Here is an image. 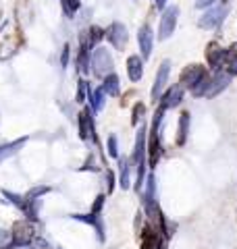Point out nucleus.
<instances>
[{"label":"nucleus","mask_w":237,"mask_h":249,"mask_svg":"<svg viewBox=\"0 0 237 249\" xmlns=\"http://www.w3.org/2000/svg\"><path fill=\"white\" fill-rule=\"evenodd\" d=\"M129 160L127 158H121V187L123 189H129Z\"/></svg>","instance_id":"obj_22"},{"label":"nucleus","mask_w":237,"mask_h":249,"mask_svg":"<svg viewBox=\"0 0 237 249\" xmlns=\"http://www.w3.org/2000/svg\"><path fill=\"white\" fill-rule=\"evenodd\" d=\"M141 249H162V239L160 231H156L154 227H148L141 235Z\"/></svg>","instance_id":"obj_14"},{"label":"nucleus","mask_w":237,"mask_h":249,"mask_svg":"<svg viewBox=\"0 0 237 249\" xmlns=\"http://www.w3.org/2000/svg\"><path fill=\"white\" fill-rule=\"evenodd\" d=\"M227 13H229L227 4H217V6H212V9H208L206 13L202 15L200 21H198V25H200L202 29H215L225 21Z\"/></svg>","instance_id":"obj_5"},{"label":"nucleus","mask_w":237,"mask_h":249,"mask_svg":"<svg viewBox=\"0 0 237 249\" xmlns=\"http://www.w3.org/2000/svg\"><path fill=\"white\" fill-rule=\"evenodd\" d=\"M227 56H229V50L220 48L218 44H210L206 48V60H208V65L215 69V71H218V69L225 67Z\"/></svg>","instance_id":"obj_12"},{"label":"nucleus","mask_w":237,"mask_h":249,"mask_svg":"<svg viewBox=\"0 0 237 249\" xmlns=\"http://www.w3.org/2000/svg\"><path fill=\"white\" fill-rule=\"evenodd\" d=\"M108 156L110 158H118V142L115 135L108 137Z\"/></svg>","instance_id":"obj_26"},{"label":"nucleus","mask_w":237,"mask_h":249,"mask_svg":"<svg viewBox=\"0 0 237 249\" xmlns=\"http://www.w3.org/2000/svg\"><path fill=\"white\" fill-rule=\"evenodd\" d=\"M154 4H156V9L164 11V4H167V0H154Z\"/></svg>","instance_id":"obj_30"},{"label":"nucleus","mask_w":237,"mask_h":249,"mask_svg":"<svg viewBox=\"0 0 237 249\" xmlns=\"http://www.w3.org/2000/svg\"><path fill=\"white\" fill-rule=\"evenodd\" d=\"M187 131H189V112H183L179 119V135H177V145H183L187 139Z\"/></svg>","instance_id":"obj_19"},{"label":"nucleus","mask_w":237,"mask_h":249,"mask_svg":"<svg viewBox=\"0 0 237 249\" xmlns=\"http://www.w3.org/2000/svg\"><path fill=\"white\" fill-rule=\"evenodd\" d=\"M225 71H229L231 75H237V52L229 50V56H227V62H225Z\"/></svg>","instance_id":"obj_24"},{"label":"nucleus","mask_w":237,"mask_h":249,"mask_svg":"<svg viewBox=\"0 0 237 249\" xmlns=\"http://www.w3.org/2000/svg\"><path fill=\"white\" fill-rule=\"evenodd\" d=\"M88 98H90V88H88V81H79V85H77V96H75L77 104H83Z\"/></svg>","instance_id":"obj_23"},{"label":"nucleus","mask_w":237,"mask_h":249,"mask_svg":"<svg viewBox=\"0 0 237 249\" xmlns=\"http://www.w3.org/2000/svg\"><path fill=\"white\" fill-rule=\"evenodd\" d=\"M146 127H139L138 137H136V150H133V162L138 168V178H136V189L139 191L141 185L146 183Z\"/></svg>","instance_id":"obj_2"},{"label":"nucleus","mask_w":237,"mask_h":249,"mask_svg":"<svg viewBox=\"0 0 237 249\" xmlns=\"http://www.w3.org/2000/svg\"><path fill=\"white\" fill-rule=\"evenodd\" d=\"M60 62H62V67H67V65H69V46H67V44H65V48H62Z\"/></svg>","instance_id":"obj_29"},{"label":"nucleus","mask_w":237,"mask_h":249,"mask_svg":"<svg viewBox=\"0 0 237 249\" xmlns=\"http://www.w3.org/2000/svg\"><path fill=\"white\" fill-rule=\"evenodd\" d=\"M27 143V137H19L17 142H11V143H4V145H0V164H2L4 160H9L11 156H15L23 145Z\"/></svg>","instance_id":"obj_16"},{"label":"nucleus","mask_w":237,"mask_h":249,"mask_svg":"<svg viewBox=\"0 0 237 249\" xmlns=\"http://www.w3.org/2000/svg\"><path fill=\"white\" fill-rule=\"evenodd\" d=\"M85 36H88L92 48H96V44L102 40V37H106V31L100 29V27H90V31H85Z\"/></svg>","instance_id":"obj_21"},{"label":"nucleus","mask_w":237,"mask_h":249,"mask_svg":"<svg viewBox=\"0 0 237 249\" xmlns=\"http://www.w3.org/2000/svg\"><path fill=\"white\" fill-rule=\"evenodd\" d=\"M183 93H185V88L181 83L177 85H171V88L162 93L160 98V106L164 108V110H169V108H175L181 104V100H183Z\"/></svg>","instance_id":"obj_11"},{"label":"nucleus","mask_w":237,"mask_h":249,"mask_svg":"<svg viewBox=\"0 0 237 249\" xmlns=\"http://www.w3.org/2000/svg\"><path fill=\"white\" fill-rule=\"evenodd\" d=\"M208 77L206 73V67H202V65H189L185 67L183 71H181V77H179V83L183 85V88H189V89H194L198 88L204 79Z\"/></svg>","instance_id":"obj_4"},{"label":"nucleus","mask_w":237,"mask_h":249,"mask_svg":"<svg viewBox=\"0 0 237 249\" xmlns=\"http://www.w3.org/2000/svg\"><path fill=\"white\" fill-rule=\"evenodd\" d=\"M169 75H171V60H164L160 65V69H158V73H156V79H154V88H152V100L154 102L162 98V91H164V88H167Z\"/></svg>","instance_id":"obj_10"},{"label":"nucleus","mask_w":237,"mask_h":249,"mask_svg":"<svg viewBox=\"0 0 237 249\" xmlns=\"http://www.w3.org/2000/svg\"><path fill=\"white\" fill-rule=\"evenodd\" d=\"M102 88H104L106 96H118V93H121V83H118L117 73L108 75L106 79H104V83H102Z\"/></svg>","instance_id":"obj_18"},{"label":"nucleus","mask_w":237,"mask_h":249,"mask_svg":"<svg viewBox=\"0 0 237 249\" xmlns=\"http://www.w3.org/2000/svg\"><path fill=\"white\" fill-rule=\"evenodd\" d=\"M92 108H83L79 114V137L83 142H92L98 143V135H96V124H94V116H92Z\"/></svg>","instance_id":"obj_6"},{"label":"nucleus","mask_w":237,"mask_h":249,"mask_svg":"<svg viewBox=\"0 0 237 249\" xmlns=\"http://www.w3.org/2000/svg\"><path fill=\"white\" fill-rule=\"evenodd\" d=\"M217 2H218V0H198L196 6H198V9H206V6H210V9H212V4L217 6Z\"/></svg>","instance_id":"obj_28"},{"label":"nucleus","mask_w":237,"mask_h":249,"mask_svg":"<svg viewBox=\"0 0 237 249\" xmlns=\"http://www.w3.org/2000/svg\"><path fill=\"white\" fill-rule=\"evenodd\" d=\"M138 42H139V50H141V58H150L152 54V46H154V34L150 25H141L138 31Z\"/></svg>","instance_id":"obj_13"},{"label":"nucleus","mask_w":237,"mask_h":249,"mask_svg":"<svg viewBox=\"0 0 237 249\" xmlns=\"http://www.w3.org/2000/svg\"><path fill=\"white\" fill-rule=\"evenodd\" d=\"M92 71L100 79H106L108 75H113V56L106 48H96L92 54Z\"/></svg>","instance_id":"obj_3"},{"label":"nucleus","mask_w":237,"mask_h":249,"mask_svg":"<svg viewBox=\"0 0 237 249\" xmlns=\"http://www.w3.org/2000/svg\"><path fill=\"white\" fill-rule=\"evenodd\" d=\"M44 193H50V187L48 185H42V187H36V189H31V191H27V199L29 201H36V199H40V196H44Z\"/></svg>","instance_id":"obj_25"},{"label":"nucleus","mask_w":237,"mask_h":249,"mask_svg":"<svg viewBox=\"0 0 237 249\" xmlns=\"http://www.w3.org/2000/svg\"><path fill=\"white\" fill-rule=\"evenodd\" d=\"M144 110H146V106H144V104H136V108H133V116H131V123H133V124H138V123H139V119H141V114H144Z\"/></svg>","instance_id":"obj_27"},{"label":"nucleus","mask_w":237,"mask_h":249,"mask_svg":"<svg viewBox=\"0 0 237 249\" xmlns=\"http://www.w3.org/2000/svg\"><path fill=\"white\" fill-rule=\"evenodd\" d=\"M127 75H129V79L136 83L141 79V75H144V58H139V56H129L127 58Z\"/></svg>","instance_id":"obj_15"},{"label":"nucleus","mask_w":237,"mask_h":249,"mask_svg":"<svg viewBox=\"0 0 237 249\" xmlns=\"http://www.w3.org/2000/svg\"><path fill=\"white\" fill-rule=\"evenodd\" d=\"M231 73L225 71V69H218V71H215L212 75H208L206 79H204L198 88L192 89V93L196 98H215L218 96L220 91H223L229 83H231Z\"/></svg>","instance_id":"obj_1"},{"label":"nucleus","mask_w":237,"mask_h":249,"mask_svg":"<svg viewBox=\"0 0 237 249\" xmlns=\"http://www.w3.org/2000/svg\"><path fill=\"white\" fill-rule=\"evenodd\" d=\"M177 19H179L177 6H169V9L162 11L160 25H158V37H160V40H169V37L173 36V31H175V27H177Z\"/></svg>","instance_id":"obj_7"},{"label":"nucleus","mask_w":237,"mask_h":249,"mask_svg":"<svg viewBox=\"0 0 237 249\" xmlns=\"http://www.w3.org/2000/svg\"><path fill=\"white\" fill-rule=\"evenodd\" d=\"M106 40L113 44L115 50H125V46L129 42V34H127V27L123 25V23L115 21L113 25L106 29Z\"/></svg>","instance_id":"obj_8"},{"label":"nucleus","mask_w":237,"mask_h":249,"mask_svg":"<svg viewBox=\"0 0 237 249\" xmlns=\"http://www.w3.org/2000/svg\"><path fill=\"white\" fill-rule=\"evenodd\" d=\"M36 237V229L34 224H31V220H25V222H19L17 227L13 229V245H29L31 241H34Z\"/></svg>","instance_id":"obj_9"},{"label":"nucleus","mask_w":237,"mask_h":249,"mask_svg":"<svg viewBox=\"0 0 237 249\" xmlns=\"http://www.w3.org/2000/svg\"><path fill=\"white\" fill-rule=\"evenodd\" d=\"M104 96H106V91H104V88H98V89H94V91H90V104H92V110L94 112H100L102 108H104Z\"/></svg>","instance_id":"obj_17"},{"label":"nucleus","mask_w":237,"mask_h":249,"mask_svg":"<svg viewBox=\"0 0 237 249\" xmlns=\"http://www.w3.org/2000/svg\"><path fill=\"white\" fill-rule=\"evenodd\" d=\"M62 4V11H65V15L69 19L75 17V13L79 11V6H81V0H60Z\"/></svg>","instance_id":"obj_20"}]
</instances>
